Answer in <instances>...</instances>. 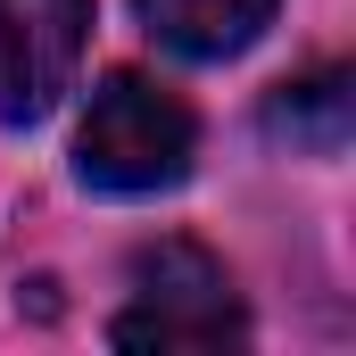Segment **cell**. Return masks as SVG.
Segmentation results:
<instances>
[{"label": "cell", "instance_id": "obj_1", "mask_svg": "<svg viewBox=\"0 0 356 356\" xmlns=\"http://www.w3.org/2000/svg\"><path fill=\"white\" fill-rule=\"evenodd\" d=\"M199 158V116L182 108V91L149 83L133 67H116L108 83L91 91L83 133H75V166L91 191H116V199H149V191H175Z\"/></svg>", "mask_w": 356, "mask_h": 356}, {"label": "cell", "instance_id": "obj_2", "mask_svg": "<svg viewBox=\"0 0 356 356\" xmlns=\"http://www.w3.org/2000/svg\"><path fill=\"white\" fill-rule=\"evenodd\" d=\"M116 348H232L249 340L241 290L199 241H158L133 257V298L108 323Z\"/></svg>", "mask_w": 356, "mask_h": 356}, {"label": "cell", "instance_id": "obj_3", "mask_svg": "<svg viewBox=\"0 0 356 356\" xmlns=\"http://www.w3.org/2000/svg\"><path fill=\"white\" fill-rule=\"evenodd\" d=\"M91 0H0V124H42L83 67Z\"/></svg>", "mask_w": 356, "mask_h": 356}, {"label": "cell", "instance_id": "obj_4", "mask_svg": "<svg viewBox=\"0 0 356 356\" xmlns=\"http://www.w3.org/2000/svg\"><path fill=\"white\" fill-rule=\"evenodd\" d=\"M133 8H141V25L166 50H182V58H232V50H249L273 25L282 0H133Z\"/></svg>", "mask_w": 356, "mask_h": 356}, {"label": "cell", "instance_id": "obj_5", "mask_svg": "<svg viewBox=\"0 0 356 356\" xmlns=\"http://www.w3.org/2000/svg\"><path fill=\"white\" fill-rule=\"evenodd\" d=\"M348 124H356V83H348V67H323V75L282 83V91L266 99V133H273V141H290V149H307V158H340V149H348Z\"/></svg>", "mask_w": 356, "mask_h": 356}]
</instances>
